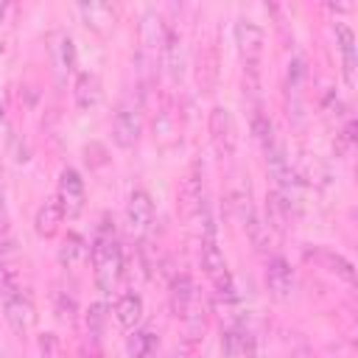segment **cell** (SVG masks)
<instances>
[{
	"instance_id": "obj_27",
	"label": "cell",
	"mask_w": 358,
	"mask_h": 358,
	"mask_svg": "<svg viewBox=\"0 0 358 358\" xmlns=\"http://www.w3.org/2000/svg\"><path fill=\"white\" fill-rule=\"evenodd\" d=\"M39 350H42V355H45V358H50V355H53V350H56V338H53V333H45V336H42Z\"/></svg>"
},
{
	"instance_id": "obj_17",
	"label": "cell",
	"mask_w": 358,
	"mask_h": 358,
	"mask_svg": "<svg viewBox=\"0 0 358 358\" xmlns=\"http://www.w3.org/2000/svg\"><path fill=\"white\" fill-rule=\"evenodd\" d=\"M143 310H145L143 296L134 294V291L120 294L117 302H115V319H117V324L126 327V330H134V327L143 322Z\"/></svg>"
},
{
	"instance_id": "obj_26",
	"label": "cell",
	"mask_w": 358,
	"mask_h": 358,
	"mask_svg": "<svg viewBox=\"0 0 358 358\" xmlns=\"http://www.w3.org/2000/svg\"><path fill=\"white\" fill-rule=\"evenodd\" d=\"M154 129H157V137L162 140V143H171L176 134V126H173V120H171V112L165 109V112H159V117H157V123H154Z\"/></svg>"
},
{
	"instance_id": "obj_21",
	"label": "cell",
	"mask_w": 358,
	"mask_h": 358,
	"mask_svg": "<svg viewBox=\"0 0 358 358\" xmlns=\"http://www.w3.org/2000/svg\"><path fill=\"white\" fill-rule=\"evenodd\" d=\"M243 227H246V235H249V241H252V246H255L257 252H266V249L271 246V241H274L271 227H268L255 210H249V213L243 215Z\"/></svg>"
},
{
	"instance_id": "obj_24",
	"label": "cell",
	"mask_w": 358,
	"mask_h": 358,
	"mask_svg": "<svg viewBox=\"0 0 358 358\" xmlns=\"http://www.w3.org/2000/svg\"><path fill=\"white\" fill-rule=\"evenodd\" d=\"M17 291H22V288H20V274H17V268L0 257V296H11V294H17Z\"/></svg>"
},
{
	"instance_id": "obj_22",
	"label": "cell",
	"mask_w": 358,
	"mask_h": 358,
	"mask_svg": "<svg viewBox=\"0 0 358 358\" xmlns=\"http://www.w3.org/2000/svg\"><path fill=\"white\" fill-rule=\"evenodd\" d=\"M159 347V338L151 333V330H131L129 341H126V350H129V358H154Z\"/></svg>"
},
{
	"instance_id": "obj_20",
	"label": "cell",
	"mask_w": 358,
	"mask_h": 358,
	"mask_svg": "<svg viewBox=\"0 0 358 358\" xmlns=\"http://www.w3.org/2000/svg\"><path fill=\"white\" fill-rule=\"evenodd\" d=\"M252 134H255V140L260 143V148H263V154L268 157V154H274L277 148H280V140H277V131H274V123L268 120V115H263L260 109L252 115Z\"/></svg>"
},
{
	"instance_id": "obj_5",
	"label": "cell",
	"mask_w": 358,
	"mask_h": 358,
	"mask_svg": "<svg viewBox=\"0 0 358 358\" xmlns=\"http://www.w3.org/2000/svg\"><path fill=\"white\" fill-rule=\"evenodd\" d=\"M235 45H238V53H241L243 64L255 73V70H257V62H260V56H263V45H266L263 28H260L257 22L241 17V20L235 22Z\"/></svg>"
},
{
	"instance_id": "obj_28",
	"label": "cell",
	"mask_w": 358,
	"mask_h": 358,
	"mask_svg": "<svg viewBox=\"0 0 358 358\" xmlns=\"http://www.w3.org/2000/svg\"><path fill=\"white\" fill-rule=\"evenodd\" d=\"M171 358H193V355H190V352H185V350H176Z\"/></svg>"
},
{
	"instance_id": "obj_7",
	"label": "cell",
	"mask_w": 358,
	"mask_h": 358,
	"mask_svg": "<svg viewBox=\"0 0 358 358\" xmlns=\"http://www.w3.org/2000/svg\"><path fill=\"white\" fill-rule=\"evenodd\" d=\"M151 221H154V201L145 190H134L126 201V210H123V224H126V232L131 238H143L148 229H151Z\"/></svg>"
},
{
	"instance_id": "obj_18",
	"label": "cell",
	"mask_w": 358,
	"mask_h": 358,
	"mask_svg": "<svg viewBox=\"0 0 358 358\" xmlns=\"http://www.w3.org/2000/svg\"><path fill=\"white\" fill-rule=\"evenodd\" d=\"M87 257H90V246L84 243L81 235L70 232V235L62 241V246H59V263H62L64 268H78Z\"/></svg>"
},
{
	"instance_id": "obj_13",
	"label": "cell",
	"mask_w": 358,
	"mask_h": 358,
	"mask_svg": "<svg viewBox=\"0 0 358 358\" xmlns=\"http://www.w3.org/2000/svg\"><path fill=\"white\" fill-rule=\"evenodd\" d=\"M171 305L176 310V316H182L185 322H193V313H196V285L187 274H179L173 277L171 282Z\"/></svg>"
},
{
	"instance_id": "obj_12",
	"label": "cell",
	"mask_w": 358,
	"mask_h": 358,
	"mask_svg": "<svg viewBox=\"0 0 358 358\" xmlns=\"http://www.w3.org/2000/svg\"><path fill=\"white\" fill-rule=\"evenodd\" d=\"M305 257L313 260L316 266H322L324 271H330V274H336V277H341L347 282H355V268L344 255H338L333 249H324V246H316V249H308Z\"/></svg>"
},
{
	"instance_id": "obj_9",
	"label": "cell",
	"mask_w": 358,
	"mask_h": 358,
	"mask_svg": "<svg viewBox=\"0 0 358 358\" xmlns=\"http://www.w3.org/2000/svg\"><path fill=\"white\" fill-rule=\"evenodd\" d=\"M266 288L271 291L274 299H288L294 291V271L285 257L274 255L266 260Z\"/></svg>"
},
{
	"instance_id": "obj_19",
	"label": "cell",
	"mask_w": 358,
	"mask_h": 358,
	"mask_svg": "<svg viewBox=\"0 0 358 358\" xmlns=\"http://www.w3.org/2000/svg\"><path fill=\"white\" fill-rule=\"evenodd\" d=\"M78 14L84 17V22L92 31H109L115 25V8L106 6V3H81Z\"/></svg>"
},
{
	"instance_id": "obj_1",
	"label": "cell",
	"mask_w": 358,
	"mask_h": 358,
	"mask_svg": "<svg viewBox=\"0 0 358 358\" xmlns=\"http://www.w3.org/2000/svg\"><path fill=\"white\" fill-rule=\"evenodd\" d=\"M90 263H92V277H95V285L101 288V294H112L120 280V271H123V255H120L115 235L106 227L98 229V235L90 246Z\"/></svg>"
},
{
	"instance_id": "obj_25",
	"label": "cell",
	"mask_w": 358,
	"mask_h": 358,
	"mask_svg": "<svg viewBox=\"0 0 358 358\" xmlns=\"http://www.w3.org/2000/svg\"><path fill=\"white\" fill-rule=\"evenodd\" d=\"M302 81H305V62H302V56H294L288 62V90L299 92Z\"/></svg>"
},
{
	"instance_id": "obj_23",
	"label": "cell",
	"mask_w": 358,
	"mask_h": 358,
	"mask_svg": "<svg viewBox=\"0 0 358 358\" xmlns=\"http://www.w3.org/2000/svg\"><path fill=\"white\" fill-rule=\"evenodd\" d=\"M336 36H338V50L344 59V78L347 84L355 81V36L347 25H336Z\"/></svg>"
},
{
	"instance_id": "obj_10",
	"label": "cell",
	"mask_w": 358,
	"mask_h": 358,
	"mask_svg": "<svg viewBox=\"0 0 358 358\" xmlns=\"http://www.w3.org/2000/svg\"><path fill=\"white\" fill-rule=\"evenodd\" d=\"M101 95H103V84L98 78V73H78L76 76V84H73V101H76V109L78 112H92L98 103H101Z\"/></svg>"
},
{
	"instance_id": "obj_11",
	"label": "cell",
	"mask_w": 358,
	"mask_h": 358,
	"mask_svg": "<svg viewBox=\"0 0 358 358\" xmlns=\"http://www.w3.org/2000/svg\"><path fill=\"white\" fill-rule=\"evenodd\" d=\"M165 36H168V25L162 22V17H159L154 8H148V11L143 14V25H140L143 50H145L151 59H157L159 50H162V45H165Z\"/></svg>"
},
{
	"instance_id": "obj_6",
	"label": "cell",
	"mask_w": 358,
	"mask_h": 358,
	"mask_svg": "<svg viewBox=\"0 0 358 358\" xmlns=\"http://www.w3.org/2000/svg\"><path fill=\"white\" fill-rule=\"evenodd\" d=\"M56 201L64 213V218H78L84 210V179L76 168H62L59 185H56Z\"/></svg>"
},
{
	"instance_id": "obj_2",
	"label": "cell",
	"mask_w": 358,
	"mask_h": 358,
	"mask_svg": "<svg viewBox=\"0 0 358 358\" xmlns=\"http://www.w3.org/2000/svg\"><path fill=\"white\" fill-rule=\"evenodd\" d=\"M143 134V106L137 98L126 95L112 115V140L117 148H134Z\"/></svg>"
},
{
	"instance_id": "obj_16",
	"label": "cell",
	"mask_w": 358,
	"mask_h": 358,
	"mask_svg": "<svg viewBox=\"0 0 358 358\" xmlns=\"http://www.w3.org/2000/svg\"><path fill=\"white\" fill-rule=\"evenodd\" d=\"M221 358H255V341L243 327H227L221 336Z\"/></svg>"
},
{
	"instance_id": "obj_8",
	"label": "cell",
	"mask_w": 358,
	"mask_h": 358,
	"mask_svg": "<svg viewBox=\"0 0 358 358\" xmlns=\"http://www.w3.org/2000/svg\"><path fill=\"white\" fill-rule=\"evenodd\" d=\"M3 313H6V322L11 324V330L17 336H28V330L34 327V319H36L34 305L22 291H17L11 296H3Z\"/></svg>"
},
{
	"instance_id": "obj_15",
	"label": "cell",
	"mask_w": 358,
	"mask_h": 358,
	"mask_svg": "<svg viewBox=\"0 0 358 358\" xmlns=\"http://www.w3.org/2000/svg\"><path fill=\"white\" fill-rule=\"evenodd\" d=\"M62 221H64V213L59 207L56 199H45L34 215V229L39 238H56L59 229H62Z\"/></svg>"
},
{
	"instance_id": "obj_3",
	"label": "cell",
	"mask_w": 358,
	"mask_h": 358,
	"mask_svg": "<svg viewBox=\"0 0 358 358\" xmlns=\"http://www.w3.org/2000/svg\"><path fill=\"white\" fill-rule=\"evenodd\" d=\"M207 131H210V143H213V148L221 159L235 157V151H238V126H235V117L227 106H213L210 109Z\"/></svg>"
},
{
	"instance_id": "obj_4",
	"label": "cell",
	"mask_w": 358,
	"mask_h": 358,
	"mask_svg": "<svg viewBox=\"0 0 358 358\" xmlns=\"http://www.w3.org/2000/svg\"><path fill=\"white\" fill-rule=\"evenodd\" d=\"M201 268H204L207 280L215 285V291H218L221 296H232V294H235V282H232L227 257H224V252H221L218 243H215V235L201 238Z\"/></svg>"
},
{
	"instance_id": "obj_14",
	"label": "cell",
	"mask_w": 358,
	"mask_h": 358,
	"mask_svg": "<svg viewBox=\"0 0 358 358\" xmlns=\"http://www.w3.org/2000/svg\"><path fill=\"white\" fill-rule=\"evenodd\" d=\"M159 62H162V70L168 73V78L173 84L182 81V73H185V48H182V39L173 31H168V36H165V45L159 50Z\"/></svg>"
},
{
	"instance_id": "obj_29",
	"label": "cell",
	"mask_w": 358,
	"mask_h": 358,
	"mask_svg": "<svg viewBox=\"0 0 358 358\" xmlns=\"http://www.w3.org/2000/svg\"><path fill=\"white\" fill-rule=\"evenodd\" d=\"M0 358H3V355H0Z\"/></svg>"
}]
</instances>
